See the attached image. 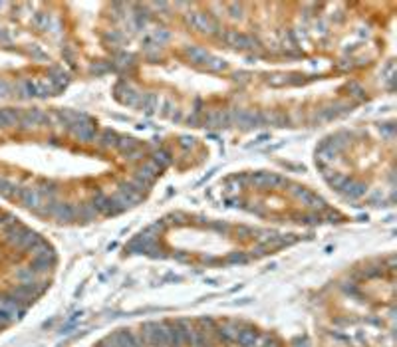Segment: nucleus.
<instances>
[{"label": "nucleus", "mask_w": 397, "mask_h": 347, "mask_svg": "<svg viewBox=\"0 0 397 347\" xmlns=\"http://www.w3.org/2000/svg\"><path fill=\"white\" fill-rule=\"evenodd\" d=\"M153 163L161 169V167H167L169 163H171V155L167 153V151H155V155H153Z\"/></svg>", "instance_id": "nucleus-9"}, {"label": "nucleus", "mask_w": 397, "mask_h": 347, "mask_svg": "<svg viewBox=\"0 0 397 347\" xmlns=\"http://www.w3.org/2000/svg\"><path fill=\"white\" fill-rule=\"evenodd\" d=\"M224 42L234 46V48H258V40H254L252 36H246V34H238L236 30H228L224 36Z\"/></svg>", "instance_id": "nucleus-2"}, {"label": "nucleus", "mask_w": 397, "mask_h": 347, "mask_svg": "<svg viewBox=\"0 0 397 347\" xmlns=\"http://www.w3.org/2000/svg\"><path fill=\"white\" fill-rule=\"evenodd\" d=\"M238 345H242V347H252L254 343H256V331H252V329H244V331H238L236 333V339H234Z\"/></svg>", "instance_id": "nucleus-5"}, {"label": "nucleus", "mask_w": 397, "mask_h": 347, "mask_svg": "<svg viewBox=\"0 0 397 347\" xmlns=\"http://www.w3.org/2000/svg\"><path fill=\"white\" fill-rule=\"evenodd\" d=\"M185 54H187V56L191 58V62H195V64H209V60H211L209 52L203 50V48H187Z\"/></svg>", "instance_id": "nucleus-4"}, {"label": "nucleus", "mask_w": 397, "mask_h": 347, "mask_svg": "<svg viewBox=\"0 0 397 347\" xmlns=\"http://www.w3.org/2000/svg\"><path fill=\"white\" fill-rule=\"evenodd\" d=\"M167 339H169V347H181L183 345V337L177 325H167Z\"/></svg>", "instance_id": "nucleus-6"}, {"label": "nucleus", "mask_w": 397, "mask_h": 347, "mask_svg": "<svg viewBox=\"0 0 397 347\" xmlns=\"http://www.w3.org/2000/svg\"><path fill=\"white\" fill-rule=\"evenodd\" d=\"M342 191L348 195V197H352V199H357V197H361L363 193H365V187L363 185H353V183H346L344 187H342Z\"/></svg>", "instance_id": "nucleus-8"}, {"label": "nucleus", "mask_w": 397, "mask_h": 347, "mask_svg": "<svg viewBox=\"0 0 397 347\" xmlns=\"http://www.w3.org/2000/svg\"><path fill=\"white\" fill-rule=\"evenodd\" d=\"M101 141H103V147H111V145H115V143H117V137H115V133H111V131H105V133L101 135Z\"/></svg>", "instance_id": "nucleus-10"}, {"label": "nucleus", "mask_w": 397, "mask_h": 347, "mask_svg": "<svg viewBox=\"0 0 397 347\" xmlns=\"http://www.w3.org/2000/svg\"><path fill=\"white\" fill-rule=\"evenodd\" d=\"M252 183L256 187H274V185H282L284 179L280 175H274V173H260V175L252 177Z\"/></svg>", "instance_id": "nucleus-3"}, {"label": "nucleus", "mask_w": 397, "mask_h": 347, "mask_svg": "<svg viewBox=\"0 0 397 347\" xmlns=\"http://www.w3.org/2000/svg\"><path fill=\"white\" fill-rule=\"evenodd\" d=\"M115 147L119 149V151H123V153H127V155H131V151H135L137 147H139V143L135 141V139H131V137H123V139H117V143H115Z\"/></svg>", "instance_id": "nucleus-7"}, {"label": "nucleus", "mask_w": 397, "mask_h": 347, "mask_svg": "<svg viewBox=\"0 0 397 347\" xmlns=\"http://www.w3.org/2000/svg\"><path fill=\"white\" fill-rule=\"evenodd\" d=\"M189 24H191L193 28L201 30V32H207V34H217V30H219V24H217L209 14H205V12H195V14H191V16H189Z\"/></svg>", "instance_id": "nucleus-1"}]
</instances>
